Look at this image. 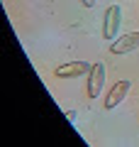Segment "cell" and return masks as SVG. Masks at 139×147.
I'll return each mask as SVG.
<instances>
[{"label": "cell", "mask_w": 139, "mask_h": 147, "mask_svg": "<svg viewBox=\"0 0 139 147\" xmlns=\"http://www.w3.org/2000/svg\"><path fill=\"white\" fill-rule=\"evenodd\" d=\"M120 22H122V10L120 5H110L105 10V17H103V37L112 42L117 37V30H120Z\"/></svg>", "instance_id": "cell-1"}, {"label": "cell", "mask_w": 139, "mask_h": 147, "mask_svg": "<svg viewBox=\"0 0 139 147\" xmlns=\"http://www.w3.org/2000/svg\"><path fill=\"white\" fill-rule=\"evenodd\" d=\"M105 86V64L95 61L88 71V98H98V93H103Z\"/></svg>", "instance_id": "cell-2"}, {"label": "cell", "mask_w": 139, "mask_h": 147, "mask_svg": "<svg viewBox=\"0 0 139 147\" xmlns=\"http://www.w3.org/2000/svg\"><path fill=\"white\" fill-rule=\"evenodd\" d=\"M129 88H132V84H129V81H117V84L110 88V93L105 96V110H115V108H117V105L127 98Z\"/></svg>", "instance_id": "cell-3"}, {"label": "cell", "mask_w": 139, "mask_h": 147, "mask_svg": "<svg viewBox=\"0 0 139 147\" xmlns=\"http://www.w3.org/2000/svg\"><path fill=\"white\" fill-rule=\"evenodd\" d=\"M139 49V32H129V34H122L120 39H115L110 44V52L112 54H129Z\"/></svg>", "instance_id": "cell-4"}, {"label": "cell", "mask_w": 139, "mask_h": 147, "mask_svg": "<svg viewBox=\"0 0 139 147\" xmlns=\"http://www.w3.org/2000/svg\"><path fill=\"white\" fill-rule=\"evenodd\" d=\"M88 71H90V64H86V61H71V64L59 66L54 74H56V79H81V76H86Z\"/></svg>", "instance_id": "cell-5"}, {"label": "cell", "mask_w": 139, "mask_h": 147, "mask_svg": "<svg viewBox=\"0 0 139 147\" xmlns=\"http://www.w3.org/2000/svg\"><path fill=\"white\" fill-rule=\"evenodd\" d=\"M81 3H83V7H93L95 5V0H81Z\"/></svg>", "instance_id": "cell-6"}]
</instances>
